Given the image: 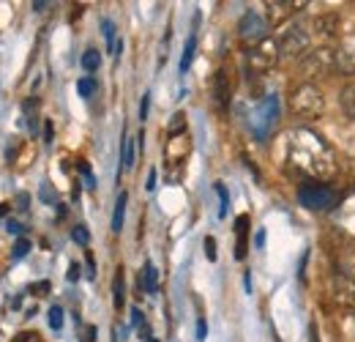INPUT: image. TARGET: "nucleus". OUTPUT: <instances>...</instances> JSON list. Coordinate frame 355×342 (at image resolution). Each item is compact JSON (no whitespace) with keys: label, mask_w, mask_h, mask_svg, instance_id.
<instances>
[{"label":"nucleus","mask_w":355,"mask_h":342,"mask_svg":"<svg viewBox=\"0 0 355 342\" xmlns=\"http://www.w3.org/2000/svg\"><path fill=\"white\" fill-rule=\"evenodd\" d=\"M279 113H282L279 96H276V93H266L263 101H260V104L254 107V113L249 115V127H252L257 140H268V134L279 127Z\"/></svg>","instance_id":"obj_1"},{"label":"nucleus","mask_w":355,"mask_h":342,"mask_svg":"<svg viewBox=\"0 0 355 342\" xmlns=\"http://www.w3.org/2000/svg\"><path fill=\"white\" fill-rule=\"evenodd\" d=\"M290 110L298 118H320L322 110H325V96H322V90L317 86L301 83L293 90V96H290Z\"/></svg>","instance_id":"obj_2"},{"label":"nucleus","mask_w":355,"mask_h":342,"mask_svg":"<svg viewBox=\"0 0 355 342\" xmlns=\"http://www.w3.org/2000/svg\"><path fill=\"white\" fill-rule=\"evenodd\" d=\"M298 200H301V206L309 209V211H334V209L339 206L342 195H339L336 189L325 186V184H304V186L298 189Z\"/></svg>","instance_id":"obj_3"},{"label":"nucleus","mask_w":355,"mask_h":342,"mask_svg":"<svg viewBox=\"0 0 355 342\" xmlns=\"http://www.w3.org/2000/svg\"><path fill=\"white\" fill-rule=\"evenodd\" d=\"M279 58H282L279 55V44L273 42V39H263L257 47L249 49V69L254 74H266V72H270L276 66Z\"/></svg>","instance_id":"obj_4"},{"label":"nucleus","mask_w":355,"mask_h":342,"mask_svg":"<svg viewBox=\"0 0 355 342\" xmlns=\"http://www.w3.org/2000/svg\"><path fill=\"white\" fill-rule=\"evenodd\" d=\"M301 66H304L306 77L328 74V72L336 69V52H334L331 47H317V49H311V52H306V55L301 58Z\"/></svg>","instance_id":"obj_5"},{"label":"nucleus","mask_w":355,"mask_h":342,"mask_svg":"<svg viewBox=\"0 0 355 342\" xmlns=\"http://www.w3.org/2000/svg\"><path fill=\"white\" fill-rule=\"evenodd\" d=\"M309 52V33L304 28H287L282 42H279V55L282 58H304Z\"/></svg>","instance_id":"obj_6"},{"label":"nucleus","mask_w":355,"mask_h":342,"mask_svg":"<svg viewBox=\"0 0 355 342\" xmlns=\"http://www.w3.org/2000/svg\"><path fill=\"white\" fill-rule=\"evenodd\" d=\"M266 31H268V22L260 14H254V11H246L241 17V22H238V36L246 44H254V47L263 42V39H268Z\"/></svg>","instance_id":"obj_7"},{"label":"nucleus","mask_w":355,"mask_h":342,"mask_svg":"<svg viewBox=\"0 0 355 342\" xmlns=\"http://www.w3.org/2000/svg\"><path fill=\"white\" fill-rule=\"evenodd\" d=\"M331 296L342 307H353L355 304V279L347 274H334L331 277Z\"/></svg>","instance_id":"obj_8"},{"label":"nucleus","mask_w":355,"mask_h":342,"mask_svg":"<svg viewBox=\"0 0 355 342\" xmlns=\"http://www.w3.org/2000/svg\"><path fill=\"white\" fill-rule=\"evenodd\" d=\"M336 69H342L345 74H355V36L345 39L336 49Z\"/></svg>","instance_id":"obj_9"},{"label":"nucleus","mask_w":355,"mask_h":342,"mask_svg":"<svg viewBox=\"0 0 355 342\" xmlns=\"http://www.w3.org/2000/svg\"><path fill=\"white\" fill-rule=\"evenodd\" d=\"M235 236H238L235 257L243 260V257H246V250H249V244H246V238H249V216L246 214H241L238 219H235Z\"/></svg>","instance_id":"obj_10"},{"label":"nucleus","mask_w":355,"mask_h":342,"mask_svg":"<svg viewBox=\"0 0 355 342\" xmlns=\"http://www.w3.org/2000/svg\"><path fill=\"white\" fill-rule=\"evenodd\" d=\"M139 288L145 291V293H156L159 291V271H156V266L148 260L145 266H142V277H139Z\"/></svg>","instance_id":"obj_11"},{"label":"nucleus","mask_w":355,"mask_h":342,"mask_svg":"<svg viewBox=\"0 0 355 342\" xmlns=\"http://www.w3.org/2000/svg\"><path fill=\"white\" fill-rule=\"evenodd\" d=\"M298 6L304 3H293V0H279V3H268V14H270V22H282L284 17H290Z\"/></svg>","instance_id":"obj_12"},{"label":"nucleus","mask_w":355,"mask_h":342,"mask_svg":"<svg viewBox=\"0 0 355 342\" xmlns=\"http://www.w3.org/2000/svg\"><path fill=\"white\" fill-rule=\"evenodd\" d=\"M214 99H216V107L219 110H227L230 104V83H227V74L219 72L216 80H214Z\"/></svg>","instance_id":"obj_13"},{"label":"nucleus","mask_w":355,"mask_h":342,"mask_svg":"<svg viewBox=\"0 0 355 342\" xmlns=\"http://www.w3.org/2000/svg\"><path fill=\"white\" fill-rule=\"evenodd\" d=\"M126 203H129V195H126V192H121V195H118V203H115V214H112V233H121V230H123Z\"/></svg>","instance_id":"obj_14"},{"label":"nucleus","mask_w":355,"mask_h":342,"mask_svg":"<svg viewBox=\"0 0 355 342\" xmlns=\"http://www.w3.org/2000/svg\"><path fill=\"white\" fill-rule=\"evenodd\" d=\"M339 104H342V110H345V115L355 121V83L342 90V96H339Z\"/></svg>","instance_id":"obj_15"},{"label":"nucleus","mask_w":355,"mask_h":342,"mask_svg":"<svg viewBox=\"0 0 355 342\" xmlns=\"http://www.w3.org/2000/svg\"><path fill=\"white\" fill-rule=\"evenodd\" d=\"M314 28H317V33H322V36H334V31L339 28V19L331 14V17H320L317 22H314Z\"/></svg>","instance_id":"obj_16"},{"label":"nucleus","mask_w":355,"mask_h":342,"mask_svg":"<svg viewBox=\"0 0 355 342\" xmlns=\"http://www.w3.org/2000/svg\"><path fill=\"white\" fill-rule=\"evenodd\" d=\"M123 299H126V288H123V271L118 268L115 282H112V301H115V307H118V309L123 307Z\"/></svg>","instance_id":"obj_17"},{"label":"nucleus","mask_w":355,"mask_h":342,"mask_svg":"<svg viewBox=\"0 0 355 342\" xmlns=\"http://www.w3.org/2000/svg\"><path fill=\"white\" fill-rule=\"evenodd\" d=\"M194 49H197V39L191 36L186 47H183V58H180V74H186L189 72V66H191V60H194Z\"/></svg>","instance_id":"obj_18"},{"label":"nucleus","mask_w":355,"mask_h":342,"mask_svg":"<svg viewBox=\"0 0 355 342\" xmlns=\"http://www.w3.org/2000/svg\"><path fill=\"white\" fill-rule=\"evenodd\" d=\"M121 162H123V168H126V170H132V168H134V140H132V137H126V134H123V148H121Z\"/></svg>","instance_id":"obj_19"},{"label":"nucleus","mask_w":355,"mask_h":342,"mask_svg":"<svg viewBox=\"0 0 355 342\" xmlns=\"http://www.w3.org/2000/svg\"><path fill=\"white\" fill-rule=\"evenodd\" d=\"M98 63H101V55H98V49H88V52L83 55V69H85V72H90V74L98 69Z\"/></svg>","instance_id":"obj_20"},{"label":"nucleus","mask_w":355,"mask_h":342,"mask_svg":"<svg viewBox=\"0 0 355 342\" xmlns=\"http://www.w3.org/2000/svg\"><path fill=\"white\" fill-rule=\"evenodd\" d=\"M101 31H104V39H107V49L115 55V47H118V42H115V25L110 19H104L101 22Z\"/></svg>","instance_id":"obj_21"},{"label":"nucleus","mask_w":355,"mask_h":342,"mask_svg":"<svg viewBox=\"0 0 355 342\" xmlns=\"http://www.w3.org/2000/svg\"><path fill=\"white\" fill-rule=\"evenodd\" d=\"M28 252H31V241H28L25 236H19V238H17V244H14V250H11V257H14V260H19V257L28 255Z\"/></svg>","instance_id":"obj_22"},{"label":"nucleus","mask_w":355,"mask_h":342,"mask_svg":"<svg viewBox=\"0 0 355 342\" xmlns=\"http://www.w3.org/2000/svg\"><path fill=\"white\" fill-rule=\"evenodd\" d=\"M46 315H49V326H52L55 332H60V329H63V309L55 304V307H52Z\"/></svg>","instance_id":"obj_23"},{"label":"nucleus","mask_w":355,"mask_h":342,"mask_svg":"<svg viewBox=\"0 0 355 342\" xmlns=\"http://www.w3.org/2000/svg\"><path fill=\"white\" fill-rule=\"evenodd\" d=\"M183 129H186V115H183V113H175V115H173V124H170V137H180Z\"/></svg>","instance_id":"obj_24"},{"label":"nucleus","mask_w":355,"mask_h":342,"mask_svg":"<svg viewBox=\"0 0 355 342\" xmlns=\"http://www.w3.org/2000/svg\"><path fill=\"white\" fill-rule=\"evenodd\" d=\"M77 90H80V96H85V99H88V96L96 93V80H93V77H83V80L77 83Z\"/></svg>","instance_id":"obj_25"},{"label":"nucleus","mask_w":355,"mask_h":342,"mask_svg":"<svg viewBox=\"0 0 355 342\" xmlns=\"http://www.w3.org/2000/svg\"><path fill=\"white\" fill-rule=\"evenodd\" d=\"M71 238H74L77 244H83V247H88V241H90L88 227H85V225H77V227L71 230Z\"/></svg>","instance_id":"obj_26"},{"label":"nucleus","mask_w":355,"mask_h":342,"mask_svg":"<svg viewBox=\"0 0 355 342\" xmlns=\"http://www.w3.org/2000/svg\"><path fill=\"white\" fill-rule=\"evenodd\" d=\"M216 192H219V200H222V209H219V216H227V209H230V195H227L224 184H216Z\"/></svg>","instance_id":"obj_27"},{"label":"nucleus","mask_w":355,"mask_h":342,"mask_svg":"<svg viewBox=\"0 0 355 342\" xmlns=\"http://www.w3.org/2000/svg\"><path fill=\"white\" fill-rule=\"evenodd\" d=\"M202 247H205V257L208 260H216V241H214V236H205Z\"/></svg>","instance_id":"obj_28"},{"label":"nucleus","mask_w":355,"mask_h":342,"mask_svg":"<svg viewBox=\"0 0 355 342\" xmlns=\"http://www.w3.org/2000/svg\"><path fill=\"white\" fill-rule=\"evenodd\" d=\"M49 288H52V285H49L46 279H42V282H33V285H31V293H33V296H46Z\"/></svg>","instance_id":"obj_29"},{"label":"nucleus","mask_w":355,"mask_h":342,"mask_svg":"<svg viewBox=\"0 0 355 342\" xmlns=\"http://www.w3.org/2000/svg\"><path fill=\"white\" fill-rule=\"evenodd\" d=\"M148 110H150V93H145V96H142V101H139V121H145V118H148Z\"/></svg>","instance_id":"obj_30"},{"label":"nucleus","mask_w":355,"mask_h":342,"mask_svg":"<svg viewBox=\"0 0 355 342\" xmlns=\"http://www.w3.org/2000/svg\"><path fill=\"white\" fill-rule=\"evenodd\" d=\"M66 277H69V282H77V279H80V263H71Z\"/></svg>","instance_id":"obj_31"},{"label":"nucleus","mask_w":355,"mask_h":342,"mask_svg":"<svg viewBox=\"0 0 355 342\" xmlns=\"http://www.w3.org/2000/svg\"><path fill=\"white\" fill-rule=\"evenodd\" d=\"M205 337H208V323L200 318L197 320V340H205Z\"/></svg>","instance_id":"obj_32"},{"label":"nucleus","mask_w":355,"mask_h":342,"mask_svg":"<svg viewBox=\"0 0 355 342\" xmlns=\"http://www.w3.org/2000/svg\"><path fill=\"white\" fill-rule=\"evenodd\" d=\"M6 230H8V233H14V236H19V233H22V225H19V222H14V219H8V222H6Z\"/></svg>","instance_id":"obj_33"},{"label":"nucleus","mask_w":355,"mask_h":342,"mask_svg":"<svg viewBox=\"0 0 355 342\" xmlns=\"http://www.w3.org/2000/svg\"><path fill=\"white\" fill-rule=\"evenodd\" d=\"M52 197H55V195L49 192V184H44V186H42V200H46V203H52Z\"/></svg>","instance_id":"obj_34"},{"label":"nucleus","mask_w":355,"mask_h":342,"mask_svg":"<svg viewBox=\"0 0 355 342\" xmlns=\"http://www.w3.org/2000/svg\"><path fill=\"white\" fill-rule=\"evenodd\" d=\"M17 203H19L17 209H28V195H25V192H22V195H17Z\"/></svg>","instance_id":"obj_35"},{"label":"nucleus","mask_w":355,"mask_h":342,"mask_svg":"<svg viewBox=\"0 0 355 342\" xmlns=\"http://www.w3.org/2000/svg\"><path fill=\"white\" fill-rule=\"evenodd\" d=\"M132 323L134 326H139V323H142V312H139V309H132Z\"/></svg>","instance_id":"obj_36"},{"label":"nucleus","mask_w":355,"mask_h":342,"mask_svg":"<svg viewBox=\"0 0 355 342\" xmlns=\"http://www.w3.org/2000/svg\"><path fill=\"white\" fill-rule=\"evenodd\" d=\"M148 189H156V170H150V175H148V184H145Z\"/></svg>","instance_id":"obj_37"},{"label":"nucleus","mask_w":355,"mask_h":342,"mask_svg":"<svg viewBox=\"0 0 355 342\" xmlns=\"http://www.w3.org/2000/svg\"><path fill=\"white\" fill-rule=\"evenodd\" d=\"M309 342H320V337H317V326H314V323H309Z\"/></svg>","instance_id":"obj_38"},{"label":"nucleus","mask_w":355,"mask_h":342,"mask_svg":"<svg viewBox=\"0 0 355 342\" xmlns=\"http://www.w3.org/2000/svg\"><path fill=\"white\" fill-rule=\"evenodd\" d=\"M257 247H260V250L266 247V230H257Z\"/></svg>","instance_id":"obj_39"},{"label":"nucleus","mask_w":355,"mask_h":342,"mask_svg":"<svg viewBox=\"0 0 355 342\" xmlns=\"http://www.w3.org/2000/svg\"><path fill=\"white\" fill-rule=\"evenodd\" d=\"M44 140L46 142H52V124H46L44 127Z\"/></svg>","instance_id":"obj_40"},{"label":"nucleus","mask_w":355,"mask_h":342,"mask_svg":"<svg viewBox=\"0 0 355 342\" xmlns=\"http://www.w3.org/2000/svg\"><path fill=\"white\" fill-rule=\"evenodd\" d=\"M33 8H36V11H44L46 3H44V0H36V3H33Z\"/></svg>","instance_id":"obj_41"},{"label":"nucleus","mask_w":355,"mask_h":342,"mask_svg":"<svg viewBox=\"0 0 355 342\" xmlns=\"http://www.w3.org/2000/svg\"><path fill=\"white\" fill-rule=\"evenodd\" d=\"M8 211H11V206L8 203H0V216H6Z\"/></svg>","instance_id":"obj_42"},{"label":"nucleus","mask_w":355,"mask_h":342,"mask_svg":"<svg viewBox=\"0 0 355 342\" xmlns=\"http://www.w3.org/2000/svg\"><path fill=\"white\" fill-rule=\"evenodd\" d=\"M145 340H148V342H156V340H153V337H145Z\"/></svg>","instance_id":"obj_43"}]
</instances>
